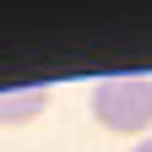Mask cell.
<instances>
[{
  "instance_id": "cell-1",
  "label": "cell",
  "mask_w": 152,
  "mask_h": 152,
  "mask_svg": "<svg viewBox=\"0 0 152 152\" xmlns=\"http://www.w3.org/2000/svg\"><path fill=\"white\" fill-rule=\"evenodd\" d=\"M92 120L114 136L152 130V76H103L92 87Z\"/></svg>"
},
{
  "instance_id": "cell-2",
  "label": "cell",
  "mask_w": 152,
  "mask_h": 152,
  "mask_svg": "<svg viewBox=\"0 0 152 152\" xmlns=\"http://www.w3.org/2000/svg\"><path fill=\"white\" fill-rule=\"evenodd\" d=\"M49 103V92L44 87H11V92H0V125H27L38 120Z\"/></svg>"
},
{
  "instance_id": "cell-3",
  "label": "cell",
  "mask_w": 152,
  "mask_h": 152,
  "mask_svg": "<svg viewBox=\"0 0 152 152\" xmlns=\"http://www.w3.org/2000/svg\"><path fill=\"white\" fill-rule=\"evenodd\" d=\"M130 152H152V136H141V141H136V147H130Z\"/></svg>"
}]
</instances>
